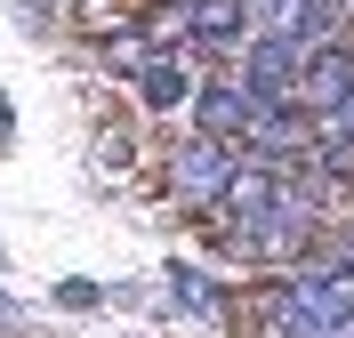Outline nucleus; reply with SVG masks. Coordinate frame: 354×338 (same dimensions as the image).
Instances as JSON below:
<instances>
[{"mask_svg": "<svg viewBox=\"0 0 354 338\" xmlns=\"http://www.w3.org/2000/svg\"><path fill=\"white\" fill-rule=\"evenodd\" d=\"M354 97V41H330L306 57V81H298V113L306 121H322V113H338Z\"/></svg>", "mask_w": 354, "mask_h": 338, "instance_id": "nucleus-5", "label": "nucleus"}, {"mask_svg": "<svg viewBox=\"0 0 354 338\" xmlns=\"http://www.w3.org/2000/svg\"><path fill=\"white\" fill-rule=\"evenodd\" d=\"M354 322V266H306L290 274L274 306H266V330L274 338H330Z\"/></svg>", "mask_w": 354, "mask_h": 338, "instance_id": "nucleus-2", "label": "nucleus"}, {"mask_svg": "<svg viewBox=\"0 0 354 338\" xmlns=\"http://www.w3.org/2000/svg\"><path fill=\"white\" fill-rule=\"evenodd\" d=\"M330 338H354V322H346V330H330Z\"/></svg>", "mask_w": 354, "mask_h": 338, "instance_id": "nucleus-11", "label": "nucleus"}, {"mask_svg": "<svg viewBox=\"0 0 354 338\" xmlns=\"http://www.w3.org/2000/svg\"><path fill=\"white\" fill-rule=\"evenodd\" d=\"M194 113H201V137H209V145H250V129H258V97H250L242 81L194 89Z\"/></svg>", "mask_w": 354, "mask_h": 338, "instance_id": "nucleus-6", "label": "nucleus"}, {"mask_svg": "<svg viewBox=\"0 0 354 338\" xmlns=\"http://www.w3.org/2000/svg\"><path fill=\"white\" fill-rule=\"evenodd\" d=\"M314 178H330V185L354 178V97L314 121Z\"/></svg>", "mask_w": 354, "mask_h": 338, "instance_id": "nucleus-7", "label": "nucleus"}, {"mask_svg": "<svg viewBox=\"0 0 354 338\" xmlns=\"http://www.w3.org/2000/svg\"><path fill=\"white\" fill-rule=\"evenodd\" d=\"M306 41H290V32H258L242 57V89L258 97V113H298V81H306Z\"/></svg>", "mask_w": 354, "mask_h": 338, "instance_id": "nucleus-3", "label": "nucleus"}, {"mask_svg": "<svg viewBox=\"0 0 354 338\" xmlns=\"http://www.w3.org/2000/svg\"><path fill=\"white\" fill-rule=\"evenodd\" d=\"M177 24L194 32V48H234L242 41V0H177Z\"/></svg>", "mask_w": 354, "mask_h": 338, "instance_id": "nucleus-8", "label": "nucleus"}, {"mask_svg": "<svg viewBox=\"0 0 354 338\" xmlns=\"http://www.w3.org/2000/svg\"><path fill=\"white\" fill-rule=\"evenodd\" d=\"M225 242L242 258H298L322 225V178L314 169H258L242 161L225 185Z\"/></svg>", "mask_w": 354, "mask_h": 338, "instance_id": "nucleus-1", "label": "nucleus"}, {"mask_svg": "<svg viewBox=\"0 0 354 338\" xmlns=\"http://www.w3.org/2000/svg\"><path fill=\"white\" fill-rule=\"evenodd\" d=\"M121 65L137 73V97H145V105H177V97H194L185 57H145V48H121Z\"/></svg>", "mask_w": 354, "mask_h": 338, "instance_id": "nucleus-9", "label": "nucleus"}, {"mask_svg": "<svg viewBox=\"0 0 354 338\" xmlns=\"http://www.w3.org/2000/svg\"><path fill=\"white\" fill-rule=\"evenodd\" d=\"M234 169H242V153L234 145H209V137H185L169 153V194L185 209H218L225 202V185H234Z\"/></svg>", "mask_w": 354, "mask_h": 338, "instance_id": "nucleus-4", "label": "nucleus"}, {"mask_svg": "<svg viewBox=\"0 0 354 338\" xmlns=\"http://www.w3.org/2000/svg\"><path fill=\"white\" fill-rule=\"evenodd\" d=\"M169 298L185 306V314H218V298L201 290V274H169Z\"/></svg>", "mask_w": 354, "mask_h": 338, "instance_id": "nucleus-10", "label": "nucleus"}]
</instances>
